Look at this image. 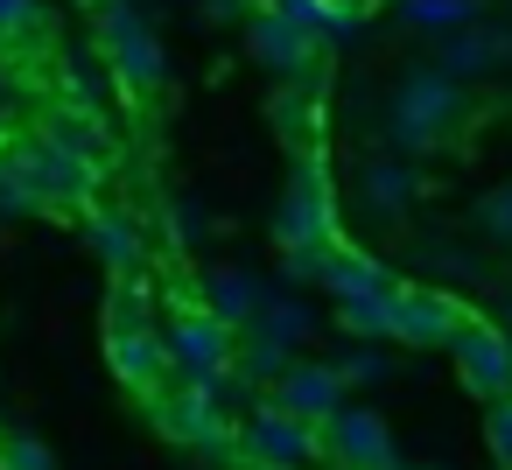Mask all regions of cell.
<instances>
[{
  "label": "cell",
  "instance_id": "obj_1",
  "mask_svg": "<svg viewBox=\"0 0 512 470\" xmlns=\"http://www.w3.org/2000/svg\"><path fill=\"white\" fill-rule=\"evenodd\" d=\"M456 120H463V85L449 71H435V57L407 64L393 78V92H386V141H393V155L414 162V155L442 148L456 134Z\"/></svg>",
  "mask_w": 512,
  "mask_h": 470
},
{
  "label": "cell",
  "instance_id": "obj_2",
  "mask_svg": "<svg viewBox=\"0 0 512 470\" xmlns=\"http://www.w3.org/2000/svg\"><path fill=\"white\" fill-rule=\"evenodd\" d=\"M148 414H155V428L183 449V456H197V463H211V470H232L239 463V421L211 400V393H197V386H169L162 400H148Z\"/></svg>",
  "mask_w": 512,
  "mask_h": 470
},
{
  "label": "cell",
  "instance_id": "obj_3",
  "mask_svg": "<svg viewBox=\"0 0 512 470\" xmlns=\"http://www.w3.org/2000/svg\"><path fill=\"white\" fill-rule=\"evenodd\" d=\"M99 15V50H106V64H113V78H120V92H162V78H169V57H162V36H155V22L134 8V0H106V8H92Z\"/></svg>",
  "mask_w": 512,
  "mask_h": 470
},
{
  "label": "cell",
  "instance_id": "obj_4",
  "mask_svg": "<svg viewBox=\"0 0 512 470\" xmlns=\"http://www.w3.org/2000/svg\"><path fill=\"white\" fill-rule=\"evenodd\" d=\"M8 162H15V176H22V190H29V204H43V211H71V204H85L92 197V162H78L50 127L43 134H22L15 148H8Z\"/></svg>",
  "mask_w": 512,
  "mask_h": 470
},
{
  "label": "cell",
  "instance_id": "obj_5",
  "mask_svg": "<svg viewBox=\"0 0 512 470\" xmlns=\"http://www.w3.org/2000/svg\"><path fill=\"white\" fill-rule=\"evenodd\" d=\"M274 239H281V253H323V246H337V204H330V176L316 162H302L288 176V197L274 211Z\"/></svg>",
  "mask_w": 512,
  "mask_h": 470
},
{
  "label": "cell",
  "instance_id": "obj_6",
  "mask_svg": "<svg viewBox=\"0 0 512 470\" xmlns=\"http://www.w3.org/2000/svg\"><path fill=\"white\" fill-rule=\"evenodd\" d=\"M169 358H176V379H218V372H232V358H239V330L232 323H218L204 302H183L176 316H169Z\"/></svg>",
  "mask_w": 512,
  "mask_h": 470
},
{
  "label": "cell",
  "instance_id": "obj_7",
  "mask_svg": "<svg viewBox=\"0 0 512 470\" xmlns=\"http://www.w3.org/2000/svg\"><path fill=\"white\" fill-rule=\"evenodd\" d=\"M246 50H253V64H260L267 78H281V85H309L316 64H323V43H316L309 29H295L281 8H253Z\"/></svg>",
  "mask_w": 512,
  "mask_h": 470
},
{
  "label": "cell",
  "instance_id": "obj_8",
  "mask_svg": "<svg viewBox=\"0 0 512 470\" xmlns=\"http://www.w3.org/2000/svg\"><path fill=\"white\" fill-rule=\"evenodd\" d=\"M239 449H246V456H260V463H274V470H302V463L323 449V435H316L309 421H295L288 407L260 400V407L239 421Z\"/></svg>",
  "mask_w": 512,
  "mask_h": 470
},
{
  "label": "cell",
  "instance_id": "obj_9",
  "mask_svg": "<svg viewBox=\"0 0 512 470\" xmlns=\"http://www.w3.org/2000/svg\"><path fill=\"white\" fill-rule=\"evenodd\" d=\"M435 71H449L456 85H484L512 71V22H470L456 36L435 43Z\"/></svg>",
  "mask_w": 512,
  "mask_h": 470
},
{
  "label": "cell",
  "instance_id": "obj_10",
  "mask_svg": "<svg viewBox=\"0 0 512 470\" xmlns=\"http://www.w3.org/2000/svg\"><path fill=\"white\" fill-rule=\"evenodd\" d=\"M449 351H456V372H463L470 393H484V400H505V393H512V337H505V330L463 323Z\"/></svg>",
  "mask_w": 512,
  "mask_h": 470
},
{
  "label": "cell",
  "instance_id": "obj_11",
  "mask_svg": "<svg viewBox=\"0 0 512 470\" xmlns=\"http://www.w3.org/2000/svg\"><path fill=\"white\" fill-rule=\"evenodd\" d=\"M351 190H358V211H365V218H407V204L421 197V169L386 148V155H365V162H358Z\"/></svg>",
  "mask_w": 512,
  "mask_h": 470
},
{
  "label": "cell",
  "instance_id": "obj_12",
  "mask_svg": "<svg viewBox=\"0 0 512 470\" xmlns=\"http://www.w3.org/2000/svg\"><path fill=\"white\" fill-rule=\"evenodd\" d=\"M106 358L113 372L141 393V400H162L176 386V358H169V337L162 330H127V337H106Z\"/></svg>",
  "mask_w": 512,
  "mask_h": 470
},
{
  "label": "cell",
  "instance_id": "obj_13",
  "mask_svg": "<svg viewBox=\"0 0 512 470\" xmlns=\"http://www.w3.org/2000/svg\"><path fill=\"white\" fill-rule=\"evenodd\" d=\"M470 316L435 288H393V344H456Z\"/></svg>",
  "mask_w": 512,
  "mask_h": 470
},
{
  "label": "cell",
  "instance_id": "obj_14",
  "mask_svg": "<svg viewBox=\"0 0 512 470\" xmlns=\"http://www.w3.org/2000/svg\"><path fill=\"white\" fill-rule=\"evenodd\" d=\"M274 407H288L295 421L323 428V421L344 407V379H337V365H323V358H295V365L281 372V386H274Z\"/></svg>",
  "mask_w": 512,
  "mask_h": 470
},
{
  "label": "cell",
  "instance_id": "obj_15",
  "mask_svg": "<svg viewBox=\"0 0 512 470\" xmlns=\"http://www.w3.org/2000/svg\"><path fill=\"white\" fill-rule=\"evenodd\" d=\"M85 239H92V253H99V260H106L120 281H141L148 239H141L134 211H120V204H106V211H85Z\"/></svg>",
  "mask_w": 512,
  "mask_h": 470
},
{
  "label": "cell",
  "instance_id": "obj_16",
  "mask_svg": "<svg viewBox=\"0 0 512 470\" xmlns=\"http://www.w3.org/2000/svg\"><path fill=\"white\" fill-rule=\"evenodd\" d=\"M267 281L253 274V267H211L204 274V309L218 316V323H232V330H253L260 323V309H267Z\"/></svg>",
  "mask_w": 512,
  "mask_h": 470
},
{
  "label": "cell",
  "instance_id": "obj_17",
  "mask_svg": "<svg viewBox=\"0 0 512 470\" xmlns=\"http://www.w3.org/2000/svg\"><path fill=\"white\" fill-rule=\"evenodd\" d=\"M323 288L337 295V302H372V295H386L393 288V274L372 260V253H358V246H330V260H323Z\"/></svg>",
  "mask_w": 512,
  "mask_h": 470
},
{
  "label": "cell",
  "instance_id": "obj_18",
  "mask_svg": "<svg viewBox=\"0 0 512 470\" xmlns=\"http://www.w3.org/2000/svg\"><path fill=\"white\" fill-rule=\"evenodd\" d=\"M274 8H281L295 29H309L316 43H344V36L358 29V0H274Z\"/></svg>",
  "mask_w": 512,
  "mask_h": 470
},
{
  "label": "cell",
  "instance_id": "obj_19",
  "mask_svg": "<svg viewBox=\"0 0 512 470\" xmlns=\"http://www.w3.org/2000/svg\"><path fill=\"white\" fill-rule=\"evenodd\" d=\"M288 365H295V351H288L281 337H267V330H239V358H232V372H239L246 386H281Z\"/></svg>",
  "mask_w": 512,
  "mask_h": 470
},
{
  "label": "cell",
  "instance_id": "obj_20",
  "mask_svg": "<svg viewBox=\"0 0 512 470\" xmlns=\"http://www.w3.org/2000/svg\"><path fill=\"white\" fill-rule=\"evenodd\" d=\"M400 22L442 43V36H456V29H470V22H484V0H400Z\"/></svg>",
  "mask_w": 512,
  "mask_h": 470
},
{
  "label": "cell",
  "instance_id": "obj_21",
  "mask_svg": "<svg viewBox=\"0 0 512 470\" xmlns=\"http://www.w3.org/2000/svg\"><path fill=\"white\" fill-rule=\"evenodd\" d=\"M316 127H323L316 78H309V85H281V99H274V134H281L288 148H309V141H316Z\"/></svg>",
  "mask_w": 512,
  "mask_h": 470
},
{
  "label": "cell",
  "instance_id": "obj_22",
  "mask_svg": "<svg viewBox=\"0 0 512 470\" xmlns=\"http://www.w3.org/2000/svg\"><path fill=\"white\" fill-rule=\"evenodd\" d=\"M400 288V281H393ZM393 288L372 295V302H337V330L351 344H393Z\"/></svg>",
  "mask_w": 512,
  "mask_h": 470
},
{
  "label": "cell",
  "instance_id": "obj_23",
  "mask_svg": "<svg viewBox=\"0 0 512 470\" xmlns=\"http://www.w3.org/2000/svg\"><path fill=\"white\" fill-rule=\"evenodd\" d=\"M253 330H267V337H281L288 351H302V344L316 337V309H309L302 295H267V309H260Z\"/></svg>",
  "mask_w": 512,
  "mask_h": 470
},
{
  "label": "cell",
  "instance_id": "obj_24",
  "mask_svg": "<svg viewBox=\"0 0 512 470\" xmlns=\"http://www.w3.org/2000/svg\"><path fill=\"white\" fill-rule=\"evenodd\" d=\"M127 330H155L148 281H120V288H113V302H106V337H127Z\"/></svg>",
  "mask_w": 512,
  "mask_h": 470
},
{
  "label": "cell",
  "instance_id": "obj_25",
  "mask_svg": "<svg viewBox=\"0 0 512 470\" xmlns=\"http://www.w3.org/2000/svg\"><path fill=\"white\" fill-rule=\"evenodd\" d=\"M204 232H211V211H204V197H169V246H204Z\"/></svg>",
  "mask_w": 512,
  "mask_h": 470
},
{
  "label": "cell",
  "instance_id": "obj_26",
  "mask_svg": "<svg viewBox=\"0 0 512 470\" xmlns=\"http://www.w3.org/2000/svg\"><path fill=\"white\" fill-rule=\"evenodd\" d=\"M477 232H484L491 246H505V253H512V183H498V190H484V197H477Z\"/></svg>",
  "mask_w": 512,
  "mask_h": 470
},
{
  "label": "cell",
  "instance_id": "obj_27",
  "mask_svg": "<svg viewBox=\"0 0 512 470\" xmlns=\"http://www.w3.org/2000/svg\"><path fill=\"white\" fill-rule=\"evenodd\" d=\"M0 470H57V456H50L43 435L15 428V435H0Z\"/></svg>",
  "mask_w": 512,
  "mask_h": 470
},
{
  "label": "cell",
  "instance_id": "obj_28",
  "mask_svg": "<svg viewBox=\"0 0 512 470\" xmlns=\"http://www.w3.org/2000/svg\"><path fill=\"white\" fill-rule=\"evenodd\" d=\"M386 372H393V358H386L379 344H351V351L337 358V379H344V386H379Z\"/></svg>",
  "mask_w": 512,
  "mask_h": 470
},
{
  "label": "cell",
  "instance_id": "obj_29",
  "mask_svg": "<svg viewBox=\"0 0 512 470\" xmlns=\"http://www.w3.org/2000/svg\"><path fill=\"white\" fill-rule=\"evenodd\" d=\"M36 29H50L43 22V0H0V50L22 43V36H36Z\"/></svg>",
  "mask_w": 512,
  "mask_h": 470
},
{
  "label": "cell",
  "instance_id": "obj_30",
  "mask_svg": "<svg viewBox=\"0 0 512 470\" xmlns=\"http://www.w3.org/2000/svg\"><path fill=\"white\" fill-rule=\"evenodd\" d=\"M484 435H491V456L512 470V393H505V400H491V414H484Z\"/></svg>",
  "mask_w": 512,
  "mask_h": 470
},
{
  "label": "cell",
  "instance_id": "obj_31",
  "mask_svg": "<svg viewBox=\"0 0 512 470\" xmlns=\"http://www.w3.org/2000/svg\"><path fill=\"white\" fill-rule=\"evenodd\" d=\"M204 22H253V0H197Z\"/></svg>",
  "mask_w": 512,
  "mask_h": 470
},
{
  "label": "cell",
  "instance_id": "obj_32",
  "mask_svg": "<svg viewBox=\"0 0 512 470\" xmlns=\"http://www.w3.org/2000/svg\"><path fill=\"white\" fill-rule=\"evenodd\" d=\"M232 470H274V463H260V456H246V449H239V463H232Z\"/></svg>",
  "mask_w": 512,
  "mask_h": 470
},
{
  "label": "cell",
  "instance_id": "obj_33",
  "mask_svg": "<svg viewBox=\"0 0 512 470\" xmlns=\"http://www.w3.org/2000/svg\"><path fill=\"white\" fill-rule=\"evenodd\" d=\"M85 8H106V0H85Z\"/></svg>",
  "mask_w": 512,
  "mask_h": 470
},
{
  "label": "cell",
  "instance_id": "obj_34",
  "mask_svg": "<svg viewBox=\"0 0 512 470\" xmlns=\"http://www.w3.org/2000/svg\"><path fill=\"white\" fill-rule=\"evenodd\" d=\"M505 15H512V0H505Z\"/></svg>",
  "mask_w": 512,
  "mask_h": 470
},
{
  "label": "cell",
  "instance_id": "obj_35",
  "mask_svg": "<svg viewBox=\"0 0 512 470\" xmlns=\"http://www.w3.org/2000/svg\"><path fill=\"white\" fill-rule=\"evenodd\" d=\"M134 8H141V0H134Z\"/></svg>",
  "mask_w": 512,
  "mask_h": 470
},
{
  "label": "cell",
  "instance_id": "obj_36",
  "mask_svg": "<svg viewBox=\"0 0 512 470\" xmlns=\"http://www.w3.org/2000/svg\"><path fill=\"white\" fill-rule=\"evenodd\" d=\"M505 337H512V330H505Z\"/></svg>",
  "mask_w": 512,
  "mask_h": 470
}]
</instances>
